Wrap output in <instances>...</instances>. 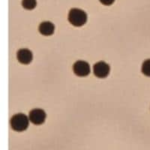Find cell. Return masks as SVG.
<instances>
[{
    "label": "cell",
    "instance_id": "obj_1",
    "mask_svg": "<svg viewBox=\"0 0 150 150\" xmlns=\"http://www.w3.org/2000/svg\"><path fill=\"white\" fill-rule=\"evenodd\" d=\"M68 21L74 26H82L86 23L87 14L84 11L72 8L68 14Z\"/></svg>",
    "mask_w": 150,
    "mask_h": 150
},
{
    "label": "cell",
    "instance_id": "obj_2",
    "mask_svg": "<svg viewBox=\"0 0 150 150\" xmlns=\"http://www.w3.org/2000/svg\"><path fill=\"white\" fill-rule=\"evenodd\" d=\"M29 124V117L23 113H17L11 120V126L14 131L21 132L27 129Z\"/></svg>",
    "mask_w": 150,
    "mask_h": 150
},
{
    "label": "cell",
    "instance_id": "obj_3",
    "mask_svg": "<svg viewBox=\"0 0 150 150\" xmlns=\"http://www.w3.org/2000/svg\"><path fill=\"white\" fill-rule=\"evenodd\" d=\"M73 71L74 73L78 77H86L89 74L91 69L88 62L79 60L74 64Z\"/></svg>",
    "mask_w": 150,
    "mask_h": 150
},
{
    "label": "cell",
    "instance_id": "obj_4",
    "mask_svg": "<svg viewBox=\"0 0 150 150\" xmlns=\"http://www.w3.org/2000/svg\"><path fill=\"white\" fill-rule=\"evenodd\" d=\"M110 68L108 63L105 62H98L96 64H95L93 67L94 74L98 78H105L109 75Z\"/></svg>",
    "mask_w": 150,
    "mask_h": 150
},
{
    "label": "cell",
    "instance_id": "obj_5",
    "mask_svg": "<svg viewBox=\"0 0 150 150\" xmlns=\"http://www.w3.org/2000/svg\"><path fill=\"white\" fill-rule=\"evenodd\" d=\"M29 121L32 123L36 125H39L43 124L45 122L46 120V113L45 110L39 108H36V109L31 110L29 115Z\"/></svg>",
    "mask_w": 150,
    "mask_h": 150
},
{
    "label": "cell",
    "instance_id": "obj_6",
    "mask_svg": "<svg viewBox=\"0 0 150 150\" xmlns=\"http://www.w3.org/2000/svg\"><path fill=\"white\" fill-rule=\"evenodd\" d=\"M17 58L21 63L23 65H28L33 61V56L32 52L28 49H21L17 52Z\"/></svg>",
    "mask_w": 150,
    "mask_h": 150
},
{
    "label": "cell",
    "instance_id": "obj_7",
    "mask_svg": "<svg viewBox=\"0 0 150 150\" xmlns=\"http://www.w3.org/2000/svg\"><path fill=\"white\" fill-rule=\"evenodd\" d=\"M40 33L45 36H50L53 34L55 31L54 24L49 21H45L40 24L38 28Z\"/></svg>",
    "mask_w": 150,
    "mask_h": 150
},
{
    "label": "cell",
    "instance_id": "obj_8",
    "mask_svg": "<svg viewBox=\"0 0 150 150\" xmlns=\"http://www.w3.org/2000/svg\"><path fill=\"white\" fill-rule=\"evenodd\" d=\"M22 5L26 10H33L36 7L37 2L36 0H23Z\"/></svg>",
    "mask_w": 150,
    "mask_h": 150
},
{
    "label": "cell",
    "instance_id": "obj_9",
    "mask_svg": "<svg viewBox=\"0 0 150 150\" xmlns=\"http://www.w3.org/2000/svg\"><path fill=\"white\" fill-rule=\"evenodd\" d=\"M141 71L143 74L150 77V59L143 62Z\"/></svg>",
    "mask_w": 150,
    "mask_h": 150
},
{
    "label": "cell",
    "instance_id": "obj_10",
    "mask_svg": "<svg viewBox=\"0 0 150 150\" xmlns=\"http://www.w3.org/2000/svg\"><path fill=\"white\" fill-rule=\"evenodd\" d=\"M99 1L104 5H110L114 2L115 0H99Z\"/></svg>",
    "mask_w": 150,
    "mask_h": 150
}]
</instances>
